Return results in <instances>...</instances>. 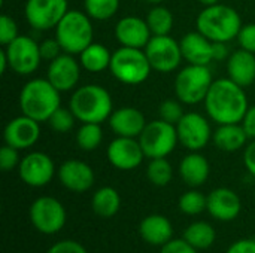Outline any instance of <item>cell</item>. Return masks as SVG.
Segmentation results:
<instances>
[{
	"label": "cell",
	"mask_w": 255,
	"mask_h": 253,
	"mask_svg": "<svg viewBox=\"0 0 255 253\" xmlns=\"http://www.w3.org/2000/svg\"><path fill=\"white\" fill-rule=\"evenodd\" d=\"M203 103L209 118L218 125L242 122L250 109L245 88L229 78L215 79Z\"/></svg>",
	"instance_id": "cell-1"
},
{
	"label": "cell",
	"mask_w": 255,
	"mask_h": 253,
	"mask_svg": "<svg viewBox=\"0 0 255 253\" xmlns=\"http://www.w3.org/2000/svg\"><path fill=\"white\" fill-rule=\"evenodd\" d=\"M60 91L46 79L36 78L28 81L19 91V109L37 122H48L49 116L61 106Z\"/></svg>",
	"instance_id": "cell-2"
},
{
	"label": "cell",
	"mask_w": 255,
	"mask_h": 253,
	"mask_svg": "<svg viewBox=\"0 0 255 253\" xmlns=\"http://www.w3.org/2000/svg\"><path fill=\"white\" fill-rule=\"evenodd\" d=\"M69 107L81 122L103 124L114 112V101L106 88L87 84L73 91Z\"/></svg>",
	"instance_id": "cell-3"
},
{
	"label": "cell",
	"mask_w": 255,
	"mask_h": 253,
	"mask_svg": "<svg viewBox=\"0 0 255 253\" xmlns=\"http://www.w3.org/2000/svg\"><path fill=\"white\" fill-rule=\"evenodd\" d=\"M242 19L232 6L217 3L203 7L196 19L197 30L212 42H230L238 37L242 28Z\"/></svg>",
	"instance_id": "cell-4"
},
{
	"label": "cell",
	"mask_w": 255,
	"mask_h": 253,
	"mask_svg": "<svg viewBox=\"0 0 255 253\" xmlns=\"http://www.w3.org/2000/svg\"><path fill=\"white\" fill-rule=\"evenodd\" d=\"M54 30L55 39L67 54L79 55L90 43H93L94 27L87 12L69 9Z\"/></svg>",
	"instance_id": "cell-5"
},
{
	"label": "cell",
	"mask_w": 255,
	"mask_h": 253,
	"mask_svg": "<svg viewBox=\"0 0 255 253\" xmlns=\"http://www.w3.org/2000/svg\"><path fill=\"white\" fill-rule=\"evenodd\" d=\"M109 70L117 81L126 85H139L149 78L152 67L145 49L121 46L112 52Z\"/></svg>",
	"instance_id": "cell-6"
},
{
	"label": "cell",
	"mask_w": 255,
	"mask_h": 253,
	"mask_svg": "<svg viewBox=\"0 0 255 253\" xmlns=\"http://www.w3.org/2000/svg\"><path fill=\"white\" fill-rule=\"evenodd\" d=\"M214 81L209 66L188 64L175 78V95L184 104L203 103Z\"/></svg>",
	"instance_id": "cell-7"
},
{
	"label": "cell",
	"mask_w": 255,
	"mask_h": 253,
	"mask_svg": "<svg viewBox=\"0 0 255 253\" xmlns=\"http://www.w3.org/2000/svg\"><path fill=\"white\" fill-rule=\"evenodd\" d=\"M137 139L145 157L149 160L167 158L179 143L176 125H172L160 118L148 122Z\"/></svg>",
	"instance_id": "cell-8"
},
{
	"label": "cell",
	"mask_w": 255,
	"mask_h": 253,
	"mask_svg": "<svg viewBox=\"0 0 255 253\" xmlns=\"http://www.w3.org/2000/svg\"><path fill=\"white\" fill-rule=\"evenodd\" d=\"M3 51L9 63V69L19 76L34 73L42 63L39 43L30 36L19 34L7 46H3Z\"/></svg>",
	"instance_id": "cell-9"
},
{
	"label": "cell",
	"mask_w": 255,
	"mask_h": 253,
	"mask_svg": "<svg viewBox=\"0 0 255 253\" xmlns=\"http://www.w3.org/2000/svg\"><path fill=\"white\" fill-rule=\"evenodd\" d=\"M145 54L152 70L160 73L175 72L184 60L179 42L170 34L152 36L145 46Z\"/></svg>",
	"instance_id": "cell-10"
},
{
	"label": "cell",
	"mask_w": 255,
	"mask_h": 253,
	"mask_svg": "<svg viewBox=\"0 0 255 253\" xmlns=\"http://www.w3.org/2000/svg\"><path fill=\"white\" fill-rule=\"evenodd\" d=\"M66 209L54 197H39L30 206V222L42 234H55L66 224Z\"/></svg>",
	"instance_id": "cell-11"
},
{
	"label": "cell",
	"mask_w": 255,
	"mask_h": 253,
	"mask_svg": "<svg viewBox=\"0 0 255 253\" xmlns=\"http://www.w3.org/2000/svg\"><path fill=\"white\" fill-rule=\"evenodd\" d=\"M69 12L67 0H27L24 15L34 30H52Z\"/></svg>",
	"instance_id": "cell-12"
},
{
	"label": "cell",
	"mask_w": 255,
	"mask_h": 253,
	"mask_svg": "<svg viewBox=\"0 0 255 253\" xmlns=\"http://www.w3.org/2000/svg\"><path fill=\"white\" fill-rule=\"evenodd\" d=\"M176 131L179 143L191 152H199L206 148L214 136L209 121L199 112L185 113L176 124Z\"/></svg>",
	"instance_id": "cell-13"
},
{
	"label": "cell",
	"mask_w": 255,
	"mask_h": 253,
	"mask_svg": "<svg viewBox=\"0 0 255 253\" xmlns=\"http://www.w3.org/2000/svg\"><path fill=\"white\" fill-rule=\"evenodd\" d=\"M18 174L25 185L40 188L52 180L55 174V166L48 154L36 151L21 158V163L18 166Z\"/></svg>",
	"instance_id": "cell-14"
},
{
	"label": "cell",
	"mask_w": 255,
	"mask_h": 253,
	"mask_svg": "<svg viewBox=\"0 0 255 253\" xmlns=\"http://www.w3.org/2000/svg\"><path fill=\"white\" fill-rule=\"evenodd\" d=\"M108 160L109 163L123 171H128V170H134L137 169L143 158V149L139 143V139L134 137H118L114 139L109 146H108Z\"/></svg>",
	"instance_id": "cell-15"
},
{
	"label": "cell",
	"mask_w": 255,
	"mask_h": 253,
	"mask_svg": "<svg viewBox=\"0 0 255 253\" xmlns=\"http://www.w3.org/2000/svg\"><path fill=\"white\" fill-rule=\"evenodd\" d=\"M81 69L82 66L75 58V55L63 52L60 57L49 63L46 79L60 92H67L76 88L81 78Z\"/></svg>",
	"instance_id": "cell-16"
},
{
	"label": "cell",
	"mask_w": 255,
	"mask_h": 253,
	"mask_svg": "<svg viewBox=\"0 0 255 253\" xmlns=\"http://www.w3.org/2000/svg\"><path fill=\"white\" fill-rule=\"evenodd\" d=\"M39 137H40V122L22 113L10 119L3 130L4 143L18 151L30 149L33 145H36Z\"/></svg>",
	"instance_id": "cell-17"
},
{
	"label": "cell",
	"mask_w": 255,
	"mask_h": 253,
	"mask_svg": "<svg viewBox=\"0 0 255 253\" xmlns=\"http://www.w3.org/2000/svg\"><path fill=\"white\" fill-rule=\"evenodd\" d=\"M115 39L121 46L145 49L152 37L146 19L139 16H124L115 25Z\"/></svg>",
	"instance_id": "cell-18"
},
{
	"label": "cell",
	"mask_w": 255,
	"mask_h": 253,
	"mask_svg": "<svg viewBox=\"0 0 255 253\" xmlns=\"http://www.w3.org/2000/svg\"><path fill=\"white\" fill-rule=\"evenodd\" d=\"M61 185L72 192H85L94 185L96 176L93 169L81 160H67L58 169Z\"/></svg>",
	"instance_id": "cell-19"
},
{
	"label": "cell",
	"mask_w": 255,
	"mask_h": 253,
	"mask_svg": "<svg viewBox=\"0 0 255 253\" xmlns=\"http://www.w3.org/2000/svg\"><path fill=\"white\" fill-rule=\"evenodd\" d=\"M109 127L112 133L118 137H134L137 139L146 127L145 115L131 106H124L120 109H114L109 119Z\"/></svg>",
	"instance_id": "cell-20"
},
{
	"label": "cell",
	"mask_w": 255,
	"mask_h": 253,
	"mask_svg": "<svg viewBox=\"0 0 255 253\" xmlns=\"http://www.w3.org/2000/svg\"><path fill=\"white\" fill-rule=\"evenodd\" d=\"M206 210L217 221L229 222L239 216L242 210V201L233 189L217 188L208 195Z\"/></svg>",
	"instance_id": "cell-21"
},
{
	"label": "cell",
	"mask_w": 255,
	"mask_h": 253,
	"mask_svg": "<svg viewBox=\"0 0 255 253\" xmlns=\"http://www.w3.org/2000/svg\"><path fill=\"white\" fill-rule=\"evenodd\" d=\"M182 58L188 64L209 66L214 61V42L203 36L199 30L184 34L179 40Z\"/></svg>",
	"instance_id": "cell-22"
},
{
	"label": "cell",
	"mask_w": 255,
	"mask_h": 253,
	"mask_svg": "<svg viewBox=\"0 0 255 253\" xmlns=\"http://www.w3.org/2000/svg\"><path fill=\"white\" fill-rule=\"evenodd\" d=\"M227 75L242 88L255 84V54L242 48L232 52L227 58Z\"/></svg>",
	"instance_id": "cell-23"
},
{
	"label": "cell",
	"mask_w": 255,
	"mask_h": 253,
	"mask_svg": "<svg viewBox=\"0 0 255 253\" xmlns=\"http://www.w3.org/2000/svg\"><path fill=\"white\" fill-rule=\"evenodd\" d=\"M139 234L142 240L151 246H164L172 240L173 227L166 216L149 215L145 219H142L139 225Z\"/></svg>",
	"instance_id": "cell-24"
},
{
	"label": "cell",
	"mask_w": 255,
	"mask_h": 253,
	"mask_svg": "<svg viewBox=\"0 0 255 253\" xmlns=\"http://www.w3.org/2000/svg\"><path fill=\"white\" fill-rule=\"evenodd\" d=\"M250 136L244 128L242 122L235 124H220L214 131L212 142L215 146L224 152H236L248 145Z\"/></svg>",
	"instance_id": "cell-25"
},
{
	"label": "cell",
	"mask_w": 255,
	"mask_h": 253,
	"mask_svg": "<svg viewBox=\"0 0 255 253\" xmlns=\"http://www.w3.org/2000/svg\"><path fill=\"white\" fill-rule=\"evenodd\" d=\"M179 174L188 186H202L211 174L209 161L199 152H190L179 164Z\"/></svg>",
	"instance_id": "cell-26"
},
{
	"label": "cell",
	"mask_w": 255,
	"mask_h": 253,
	"mask_svg": "<svg viewBox=\"0 0 255 253\" xmlns=\"http://www.w3.org/2000/svg\"><path fill=\"white\" fill-rule=\"evenodd\" d=\"M112 61V54L103 43L93 42L81 54L79 63L84 70L90 73H100L109 69Z\"/></svg>",
	"instance_id": "cell-27"
},
{
	"label": "cell",
	"mask_w": 255,
	"mask_h": 253,
	"mask_svg": "<svg viewBox=\"0 0 255 253\" xmlns=\"http://www.w3.org/2000/svg\"><path fill=\"white\" fill-rule=\"evenodd\" d=\"M91 207H93L94 213L102 216V218L115 216L121 207L120 192L112 186L99 188L91 198Z\"/></svg>",
	"instance_id": "cell-28"
},
{
	"label": "cell",
	"mask_w": 255,
	"mask_h": 253,
	"mask_svg": "<svg viewBox=\"0 0 255 253\" xmlns=\"http://www.w3.org/2000/svg\"><path fill=\"white\" fill-rule=\"evenodd\" d=\"M217 239V233L214 227L208 222H194L187 227L184 231V240L188 242L197 251L209 249Z\"/></svg>",
	"instance_id": "cell-29"
},
{
	"label": "cell",
	"mask_w": 255,
	"mask_h": 253,
	"mask_svg": "<svg viewBox=\"0 0 255 253\" xmlns=\"http://www.w3.org/2000/svg\"><path fill=\"white\" fill-rule=\"evenodd\" d=\"M145 19L149 25L152 36L170 34L173 24H175V18H173L172 10L167 9L166 6H161V4H154V7L148 12Z\"/></svg>",
	"instance_id": "cell-30"
},
{
	"label": "cell",
	"mask_w": 255,
	"mask_h": 253,
	"mask_svg": "<svg viewBox=\"0 0 255 253\" xmlns=\"http://www.w3.org/2000/svg\"><path fill=\"white\" fill-rule=\"evenodd\" d=\"M102 124L96 122H82V125L76 131V145L79 149L91 152L97 149L103 142V131Z\"/></svg>",
	"instance_id": "cell-31"
},
{
	"label": "cell",
	"mask_w": 255,
	"mask_h": 253,
	"mask_svg": "<svg viewBox=\"0 0 255 253\" xmlns=\"http://www.w3.org/2000/svg\"><path fill=\"white\" fill-rule=\"evenodd\" d=\"M146 177L155 186H166L172 182L173 169L167 158H154L149 160L146 167Z\"/></svg>",
	"instance_id": "cell-32"
},
{
	"label": "cell",
	"mask_w": 255,
	"mask_h": 253,
	"mask_svg": "<svg viewBox=\"0 0 255 253\" xmlns=\"http://www.w3.org/2000/svg\"><path fill=\"white\" fill-rule=\"evenodd\" d=\"M120 0H84V9L91 19L106 21L117 15Z\"/></svg>",
	"instance_id": "cell-33"
},
{
	"label": "cell",
	"mask_w": 255,
	"mask_h": 253,
	"mask_svg": "<svg viewBox=\"0 0 255 253\" xmlns=\"http://www.w3.org/2000/svg\"><path fill=\"white\" fill-rule=\"evenodd\" d=\"M178 206H179V210L182 213H185L188 216H196V215H200L203 210H206L208 197L203 195L197 189H190L181 195Z\"/></svg>",
	"instance_id": "cell-34"
},
{
	"label": "cell",
	"mask_w": 255,
	"mask_h": 253,
	"mask_svg": "<svg viewBox=\"0 0 255 253\" xmlns=\"http://www.w3.org/2000/svg\"><path fill=\"white\" fill-rule=\"evenodd\" d=\"M75 121L76 116L73 115V112L70 110V107H58L48 119V124L49 127L55 131V133H60V134H64V133H69L73 125H75Z\"/></svg>",
	"instance_id": "cell-35"
},
{
	"label": "cell",
	"mask_w": 255,
	"mask_h": 253,
	"mask_svg": "<svg viewBox=\"0 0 255 253\" xmlns=\"http://www.w3.org/2000/svg\"><path fill=\"white\" fill-rule=\"evenodd\" d=\"M182 104L184 103L179 101L178 98L176 100L175 98L164 100L160 104V107H158V116H160V119H163V121H166V122H169L172 125H176L182 119V116L185 115Z\"/></svg>",
	"instance_id": "cell-36"
},
{
	"label": "cell",
	"mask_w": 255,
	"mask_h": 253,
	"mask_svg": "<svg viewBox=\"0 0 255 253\" xmlns=\"http://www.w3.org/2000/svg\"><path fill=\"white\" fill-rule=\"evenodd\" d=\"M19 36L18 33V25L13 18L9 15L3 13L0 16V43L3 46H7L10 42H13Z\"/></svg>",
	"instance_id": "cell-37"
},
{
	"label": "cell",
	"mask_w": 255,
	"mask_h": 253,
	"mask_svg": "<svg viewBox=\"0 0 255 253\" xmlns=\"http://www.w3.org/2000/svg\"><path fill=\"white\" fill-rule=\"evenodd\" d=\"M19 163V151L4 143L0 149V169L3 171H10L13 169H18Z\"/></svg>",
	"instance_id": "cell-38"
},
{
	"label": "cell",
	"mask_w": 255,
	"mask_h": 253,
	"mask_svg": "<svg viewBox=\"0 0 255 253\" xmlns=\"http://www.w3.org/2000/svg\"><path fill=\"white\" fill-rule=\"evenodd\" d=\"M39 49H40V57H42V61H52L55 60L57 57H60L64 51L60 45V42L55 39V37H51V39H45L39 43Z\"/></svg>",
	"instance_id": "cell-39"
},
{
	"label": "cell",
	"mask_w": 255,
	"mask_h": 253,
	"mask_svg": "<svg viewBox=\"0 0 255 253\" xmlns=\"http://www.w3.org/2000/svg\"><path fill=\"white\" fill-rule=\"evenodd\" d=\"M236 39H238L239 46L242 49L255 54V22L242 25V28H241Z\"/></svg>",
	"instance_id": "cell-40"
},
{
	"label": "cell",
	"mask_w": 255,
	"mask_h": 253,
	"mask_svg": "<svg viewBox=\"0 0 255 253\" xmlns=\"http://www.w3.org/2000/svg\"><path fill=\"white\" fill-rule=\"evenodd\" d=\"M46 253H88L87 249L78 243V242H73V240H61V242H57L55 245H52L49 248V251Z\"/></svg>",
	"instance_id": "cell-41"
},
{
	"label": "cell",
	"mask_w": 255,
	"mask_h": 253,
	"mask_svg": "<svg viewBox=\"0 0 255 253\" xmlns=\"http://www.w3.org/2000/svg\"><path fill=\"white\" fill-rule=\"evenodd\" d=\"M160 253H197V249L193 248L184 239L181 240H170L164 246H161Z\"/></svg>",
	"instance_id": "cell-42"
},
{
	"label": "cell",
	"mask_w": 255,
	"mask_h": 253,
	"mask_svg": "<svg viewBox=\"0 0 255 253\" xmlns=\"http://www.w3.org/2000/svg\"><path fill=\"white\" fill-rule=\"evenodd\" d=\"M227 253H255V240L253 239H244L235 242Z\"/></svg>",
	"instance_id": "cell-43"
},
{
	"label": "cell",
	"mask_w": 255,
	"mask_h": 253,
	"mask_svg": "<svg viewBox=\"0 0 255 253\" xmlns=\"http://www.w3.org/2000/svg\"><path fill=\"white\" fill-rule=\"evenodd\" d=\"M244 164L247 167V170L250 171V174H253L255 177V140H251L244 151Z\"/></svg>",
	"instance_id": "cell-44"
},
{
	"label": "cell",
	"mask_w": 255,
	"mask_h": 253,
	"mask_svg": "<svg viewBox=\"0 0 255 253\" xmlns=\"http://www.w3.org/2000/svg\"><path fill=\"white\" fill-rule=\"evenodd\" d=\"M242 125L244 128L247 130L248 136L251 140H255V104L254 106H250L244 121H242Z\"/></svg>",
	"instance_id": "cell-45"
},
{
	"label": "cell",
	"mask_w": 255,
	"mask_h": 253,
	"mask_svg": "<svg viewBox=\"0 0 255 253\" xmlns=\"http://www.w3.org/2000/svg\"><path fill=\"white\" fill-rule=\"evenodd\" d=\"M230 57L227 42H214V61H224Z\"/></svg>",
	"instance_id": "cell-46"
},
{
	"label": "cell",
	"mask_w": 255,
	"mask_h": 253,
	"mask_svg": "<svg viewBox=\"0 0 255 253\" xmlns=\"http://www.w3.org/2000/svg\"><path fill=\"white\" fill-rule=\"evenodd\" d=\"M7 69H9V63H7V58H6L4 51L1 49V51H0V72L4 73Z\"/></svg>",
	"instance_id": "cell-47"
},
{
	"label": "cell",
	"mask_w": 255,
	"mask_h": 253,
	"mask_svg": "<svg viewBox=\"0 0 255 253\" xmlns=\"http://www.w3.org/2000/svg\"><path fill=\"white\" fill-rule=\"evenodd\" d=\"M203 7H208V6H214L217 3H220V0H197Z\"/></svg>",
	"instance_id": "cell-48"
},
{
	"label": "cell",
	"mask_w": 255,
	"mask_h": 253,
	"mask_svg": "<svg viewBox=\"0 0 255 253\" xmlns=\"http://www.w3.org/2000/svg\"><path fill=\"white\" fill-rule=\"evenodd\" d=\"M145 1H148V3H151V4H161L164 0H145Z\"/></svg>",
	"instance_id": "cell-49"
},
{
	"label": "cell",
	"mask_w": 255,
	"mask_h": 253,
	"mask_svg": "<svg viewBox=\"0 0 255 253\" xmlns=\"http://www.w3.org/2000/svg\"><path fill=\"white\" fill-rule=\"evenodd\" d=\"M254 85H255V84H254Z\"/></svg>",
	"instance_id": "cell-50"
}]
</instances>
